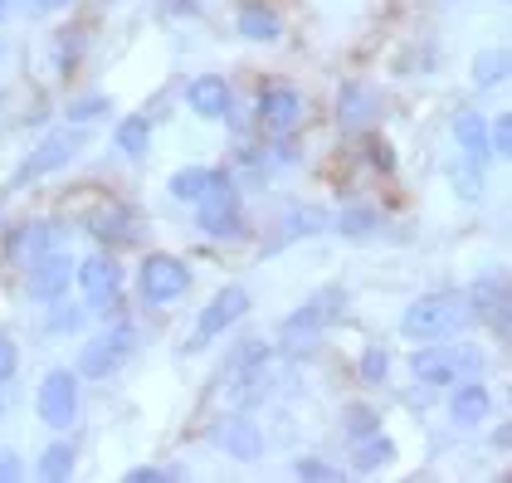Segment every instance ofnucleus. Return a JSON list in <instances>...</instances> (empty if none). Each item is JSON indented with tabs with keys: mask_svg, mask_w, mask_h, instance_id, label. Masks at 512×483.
I'll list each match as a JSON object with an SVG mask.
<instances>
[{
	"mask_svg": "<svg viewBox=\"0 0 512 483\" xmlns=\"http://www.w3.org/2000/svg\"><path fill=\"white\" fill-rule=\"evenodd\" d=\"M132 347H137V332H132V322H122L113 332H103V337H88V347L79 352V371L83 376H113L127 357H132Z\"/></svg>",
	"mask_w": 512,
	"mask_h": 483,
	"instance_id": "20e7f679",
	"label": "nucleus"
},
{
	"mask_svg": "<svg viewBox=\"0 0 512 483\" xmlns=\"http://www.w3.org/2000/svg\"><path fill=\"white\" fill-rule=\"evenodd\" d=\"M386 352H381V347H371V352H366V357H361V376H366V381H386Z\"/></svg>",
	"mask_w": 512,
	"mask_h": 483,
	"instance_id": "a878e982",
	"label": "nucleus"
},
{
	"mask_svg": "<svg viewBox=\"0 0 512 483\" xmlns=\"http://www.w3.org/2000/svg\"><path fill=\"white\" fill-rule=\"evenodd\" d=\"M337 230H342V235H352V240L356 235H371V230H376V215H371V210H347Z\"/></svg>",
	"mask_w": 512,
	"mask_h": 483,
	"instance_id": "393cba45",
	"label": "nucleus"
},
{
	"mask_svg": "<svg viewBox=\"0 0 512 483\" xmlns=\"http://www.w3.org/2000/svg\"><path fill=\"white\" fill-rule=\"evenodd\" d=\"M488 391L478 386V381H464L459 391H454V405H449V415H454V425H483V415H488Z\"/></svg>",
	"mask_w": 512,
	"mask_h": 483,
	"instance_id": "dca6fc26",
	"label": "nucleus"
},
{
	"mask_svg": "<svg viewBox=\"0 0 512 483\" xmlns=\"http://www.w3.org/2000/svg\"><path fill=\"white\" fill-rule=\"evenodd\" d=\"M103 113H108V103H103V98H79V103L69 108V118H74V122H83V118H103Z\"/></svg>",
	"mask_w": 512,
	"mask_h": 483,
	"instance_id": "c756f323",
	"label": "nucleus"
},
{
	"mask_svg": "<svg viewBox=\"0 0 512 483\" xmlns=\"http://www.w3.org/2000/svg\"><path fill=\"white\" fill-rule=\"evenodd\" d=\"M79 288H83L88 313H113V308H118V293H122L118 259H103V254L83 259V264H79Z\"/></svg>",
	"mask_w": 512,
	"mask_h": 483,
	"instance_id": "39448f33",
	"label": "nucleus"
},
{
	"mask_svg": "<svg viewBox=\"0 0 512 483\" xmlns=\"http://www.w3.org/2000/svg\"><path fill=\"white\" fill-rule=\"evenodd\" d=\"M88 235H98V240H108V244H122V240H132L137 230H132V215H127V210H98V215H88Z\"/></svg>",
	"mask_w": 512,
	"mask_h": 483,
	"instance_id": "6ab92c4d",
	"label": "nucleus"
},
{
	"mask_svg": "<svg viewBox=\"0 0 512 483\" xmlns=\"http://www.w3.org/2000/svg\"><path fill=\"white\" fill-rule=\"evenodd\" d=\"M196 225L205 230V235H220V240H230V235H239V230H244V225H239V205H235V181H230L225 171H215L210 191L200 196Z\"/></svg>",
	"mask_w": 512,
	"mask_h": 483,
	"instance_id": "7ed1b4c3",
	"label": "nucleus"
},
{
	"mask_svg": "<svg viewBox=\"0 0 512 483\" xmlns=\"http://www.w3.org/2000/svg\"><path fill=\"white\" fill-rule=\"evenodd\" d=\"M410 371H415V381H425V386H454L459 376H478V371H483V357H478L473 347L430 342L425 352L410 357Z\"/></svg>",
	"mask_w": 512,
	"mask_h": 483,
	"instance_id": "f03ea898",
	"label": "nucleus"
},
{
	"mask_svg": "<svg viewBox=\"0 0 512 483\" xmlns=\"http://www.w3.org/2000/svg\"><path fill=\"white\" fill-rule=\"evenodd\" d=\"M473 322L469 303L464 298H449V293H430V298H415L405 308V337H420V342H454L464 327Z\"/></svg>",
	"mask_w": 512,
	"mask_h": 483,
	"instance_id": "f257e3e1",
	"label": "nucleus"
},
{
	"mask_svg": "<svg viewBox=\"0 0 512 483\" xmlns=\"http://www.w3.org/2000/svg\"><path fill=\"white\" fill-rule=\"evenodd\" d=\"M210 181H215V171H205V166H186V171H176V176H171V196H176V201H200V196L210 191Z\"/></svg>",
	"mask_w": 512,
	"mask_h": 483,
	"instance_id": "aec40b11",
	"label": "nucleus"
},
{
	"mask_svg": "<svg viewBox=\"0 0 512 483\" xmlns=\"http://www.w3.org/2000/svg\"><path fill=\"white\" fill-rule=\"evenodd\" d=\"M249 313V293L244 288H225V293H215L210 303H205V313H200L196 322V337L200 342H210V337H220L230 322H239Z\"/></svg>",
	"mask_w": 512,
	"mask_h": 483,
	"instance_id": "9b49d317",
	"label": "nucleus"
},
{
	"mask_svg": "<svg viewBox=\"0 0 512 483\" xmlns=\"http://www.w3.org/2000/svg\"><path fill=\"white\" fill-rule=\"evenodd\" d=\"M74 474V449L69 444H49L40 459V479H69Z\"/></svg>",
	"mask_w": 512,
	"mask_h": 483,
	"instance_id": "4be33fe9",
	"label": "nucleus"
},
{
	"mask_svg": "<svg viewBox=\"0 0 512 483\" xmlns=\"http://www.w3.org/2000/svg\"><path fill=\"white\" fill-rule=\"evenodd\" d=\"M493 152H498V157H508V152H512V118H508V113L493 122Z\"/></svg>",
	"mask_w": 512,
	"mask_h": 483,
	"instance_id": "cd10ccee",
	"label": "nucleus"
},
{
	"mask_svg": "<svg viewBox=\"0 0 512 483\" xmlns=\"http://www.w3.org/2000/svg\"><path fill=\"white\" fill-rule=\"evenodd\" d=\"M342 308H347V293L342 288H327V293H317L308 298L293 318L283 322V337H303V332H317V327H327V322L342 318Z\"/></svg>",
	"mask_w": 512,
	"mask_h": 483,
	"instance_id": "9d476101",
	"label": "nucleus"
},
{
	"mask_svg": "<svg viewBox=\"0 0 512 483\" xmlns=\"http://www.w3.org/2000/svg\"><path fill=\"white\" fill-rule=\"evenodd\" d=\"M74 279V264H69V254H59V249H40V254H30V298L35 303H54V298H64V288Z\"/></svg>",
	"mask_w": 512,
	"mask_h": 483,
	"instance_id": "1a4fd4ad",
	"label": "nucleus"
},
{
	"mask_svg": "<svg viewBox=\"0 0 512 483\" xmlns=\"http://www.w3.org/2000/svg\"><path fill=\"white\" fill-rule=\"evenodd\" d=\"M298 118H303V98H298L293 88H283V83L264 88V98H259V122H264L269 132H288Z\"/></svg>",
	"mask_w": 512,
	"mask_h": 483,
	"instance_id": "f8f14e48",
	"label": "nucleus"
},
{
	"mask_svg": "<svg viewBox=\"0 0 512 483\" xmlns=\"http://www.w3.org/2000/svg\"><path fill=\"white\" fill-rule=\"evenodd\" d=\"M15 366H20L15 342H10V337H0V381H10V376H15Z\"/></svg>",
	"mask_w": 512,
	"mask_h": 483,
	"instance_id": "7c9ffc66",
	"label": "nucleus"
},
{
	"mask_svg": "<svg viewBox=\"0 0 512 483\" xmlns=\"http://www.w3.org/2000/svg\"><path fill=\"white\" fill-rule=\"evenodd\" d=\"M371 157H376V166H381V171H391V152H386V147H381V142H376V147H371Z\"/></svg>",
	"mask_w": 512,
	"mask_h": 483,
	"instance_id": "473e14b6",
	"label": "nucleus"
},
{
	"mask_svg": "<svg viewBox=\"0 0 512 483\" xmlns=\"http://www.w3.org/2000/svg\"><path fill=\"white\" fill-rule=\"evenodd\" d=\"M454 137H459V147L469 152V161L483 166V157H488V122H483V113L464 108V113L454 118Z\"/></svg>",
	"mask_w": 512,
	"mask_h": 483,
	"instance_id": "2eb2a0df",
	"label": "nucleus"
},
{
	"mask_svg": "<svg viewBox=\"0 0 512 483\" xmlns=\"http://www.w3.org/2000/svg\"><path fill=\"white\" fill-rule=\"evenodd\" d=\"M220 449H225L230 459H259V449H264L259 425H254L249 415H230V420L220 425Z\"/></svg>",
	"mask_w": 512,
	"mask_h": 483,
	"instance_id": "4468645a",
	"label": "nucleus"
},
{
	"mask_svg": "<svg viewBox=\"0 0 512 483\" xmlns=\"http://www.w3.org/2000/svg\"><path fill=\"white\" fill-rule=\"evenodd\" d=\"M40 420L54 430H69L79 420V376L74 371H49L40 386Z\"/></svg>",
	"mask_w": 512,
	"mask_h": 483,
	"instance_id": "6e6552de",
	"label": "nucleus"
},
{
	"mask_svg": "<svg viewBox=\"0 0 512 483\" xmlns=\"http://www.w3.org/2000/svg\"><path fill=\"white\" fill-rule=\"evenodd\" d=\"M79 147H83L79 132H54V137H44L40 147L25 157V166L15 171L10 186H35V181H44L49 171H59V166H69V161L79 157Z\"/></svg>",
	"mask_w": 512,
	"mask_h": 483,
	"instance_id": "423d86ee",
	"label": "nucleus"
},
{
	"mask_svg": "<svg viewBox=\"0 0 512 483\" xmlns=\"http://www.w3.org/2000/svg\"><path fill=\"white\" fill-rule=\"evenodd\" d=\"M0 10H5V0H0Z\"/></svg>",
	"mask_w": 512,
	"mask_h": 483,
	"instance_id": "f704fd0d",
	"label": "nucleus"
},
{
	"mask_svg": "<svg viewBox=\"0 0 512 483\" xmlns=\"http://www.w3.org/2000/svg\"><path fill=\"white\" fill-rule=\"evenodd\" d=\"M347 430H352V435H371V430H376V410H366V405L347 410Z\"/></svg>",
	"mask_w": 512,
	"mask_h": 483,
	"instance_id": "bb28decb",
	"label": "nucleus"
},
{
	"mask_svg": "<svg viewBox=\"0 0 512 483\" xmlns=\"http://www.w3.org/2000/svg\"><path fill=\"white\" fill-rule=\"evenodd\" d=\"M186 103L196 108L200 118H225L230 113V83L220 79V74H200L191 83V93H186Z\"/></svg>",
	"mask_w": 512,
	"mask_h": 483,
	"instance_id": "ddd939ff",
	"label": "nucleus"
},
{
	"mask_svg": "<svg viewBox=\"0 0 512 483\" xmlns=\"http://www.w3.org/2000/svg\"><path fill=\"white\" fill-rule=\"evenodd\" d=\"M298 474H303V479H322V483L337 479V469H332V464H322V459H298Z\"/></svg>",
	"mask_w": 512,
	"mask_h": 483,
	"instance_id": "c85d7f7f",
	"label": "nucleus"
},
{
	"mask_svg": "<svg viewBox=\"0 0 512 483\" xmlns=\"http://www.w3.org/2000/svg\"><path fill=\"white\" fill-rule=\"evenodd\" d=\"M498 79H508V54H503V49H493V54H483V59L473 64V83H478V88H488V83H498Z\"/></svg>",
	"mask_w": 512,
	"mask_h": 483,
	"instance_id": "b1692460",
	"label": "nucleus"
},
{
	"mask_svg": "<svg viewBox=\"0 0 512 483\" xmlns=\"http://www.w3.org/2000/svg\"><path fill=\"white\" fill-rule=\"evenodd\" d=\"M191 288V269L176 254H152L142 259V298L147 303H176Z\"/></svg>",
	"mask_w": 512,
	"mask_h": 483,
	"instance_id": "0eeeda50",
	"label": "nucleus"
},
{
	"mask_svg": "<svg viewBox=\"0 0 512 483\" xmlns=\"http://www.w3.org/2000/svg\"><path fill=\"white\" fill-rule=\"evenodd\" d=\"M371 113H376L371 93H366L361 83H347V88H342V103H337V118H342V127H347V132H361V127L371 122Z\"/></svg>",
	"mask_w": 512,
	"mask_h": 483,
	"instance_id": "f3484780",
	"label": "nucleus"
},
{
	"mask_svg": "<svg viewBox=\"0 0 512 483\" xmlns=\"http://www.w3.org/2000/svg\"><path fill=\"white\" fill-rule=\"evenodd\" d=\"M239 35L244 40H278L283 35V25H278V15L269 5H239Z\"/></svg>",
	"mask_w": 512,
	"mask_h": 483,
	"instance_id": "a211bd4d",
	"label": "nucleus"
},
{
	"mask_svg": "<svg viewBox=\"0 0 512 483\" xmlns=\"http://www.w3.org/2000/svg\"><path fill=\"white\" fill-rule=\"evenodd\" d=\"M391 454H395V444L386 440V435H376V430H371V440L356 449V474H371V469L391 464Z\"/></svg>",
	"mask_w": 512,
	"mask_h": 483,
	"instance_id": "412c9836",
	"label": "nucleus"
},
{
	"mask_svg": "<svg viewBox=\"0 0 512 483\" xmlns=\"http://www.w3.org/2000/svg\"><path fill=\"white\" fill-rule=\"evenodd\" d=\"M35 5H40V10H64L69 0H35Z\"/></svg>",
	"mask_w": 512,
	"mask_h": 483,
	"instance_id": "72a5a7b5",
	"label": "nucleus"
},
{
	"mask_svg": "<svg viewBox=\"0 0 512 483\" xmlns=\"http://www.w3.org/2000/svg\"><path fill=\"white\" fill-rule=\"evenodd\" d=\"M166 479V469H132L127 474V483H161Z\"/></svg>",
	"mask_w": 512,
	"mask_h": 483,
	"instance_id": "2f4dec72",
	"label": "nucleus"
},
{
	"mask_svg": "<svg viewBox=\"0 0 512 483\" xmlns=\"http://www.w3.org/2000/svg\"><path fill=\"white\" fill-rule=\"evenodd\" d=\"M118 147L127 157H142V152H147V118H122L118 122Z\"/></svg>",
	"mask_w": 512,
	"mask_h": 483,
	"instance_id": "5701e85b",
	"label": "nucleus"
}]
</instances>
